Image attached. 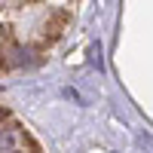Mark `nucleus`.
Segmentation results:
<instances>
[{"instance_id": "1", "label": "nucleus", "mask_w": 153, "mask_h": 153, "mask_svg": "<svg viewBox=\"0 0 153 153\" xmlns=\"http://www.w3.org/2000/svg\"><path fill=\"white\" fill-rule=\"evenodd\" d=\"M28 147V135L19 126H3L0 129V153H25Z\"/></svg>"}]
</instances>
